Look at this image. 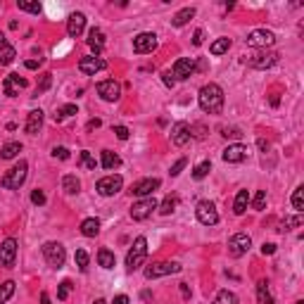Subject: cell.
Listing matches in <instances>:
<instances>
[{
	"label": "cell",
	"mask_w": 304,
	"mask_h": 304,
	"mask_svg": "<svg viewBox=\"0 0 304 304\" xmlns=\"http://www.w3.org/2000/svg\"><path fill=\"white\" fill-rule=\"evenodd\" d=\"M197 100H200L202 112H207V114H221L224 112L226 98H224V90H221L219 83H207V86H202Z\"/></svg>",
	"instance_id": "1"
},
{
	"label": "cell",
	"mask_w": 304,
	"mask_h": 304,
	"mask_svg": "<svg viewBox=\"0 0 304 304\" xmlns=\"http://www.w3.org/2000/svg\"><path fill=\"white\" fill-rule=\"evenodd\" d=\"M27 174H29V164L24 160H19L15 167L10 171H5V176L0 179V186L5 190H19L22 183L27 181Z\"/></svg>",
	"instance_id": "2"
},
{
	"label": "cell",
	"mask_w": 304,
	"mask_h": 304,
	"mask_svg": "<svg viewBox=\"0 0 304 304\" xmlns=\"http://www.w3.org/2000/svg\"><path fill=\"white\" fill-rule=\"evenodd\" d=\"M145 259H147V240H145L143 235H138L133 240V247L126 254V268L133 273V271H138V268L143 266Z\"/></svg>",
	"instance_id": "3"
},
{
	"label": "cell",
	"mask_w": 304,
	"mask_h": 304,
	"mask_svg": "<svg viewBox=\"0 0 304 304\" xmlns=\"http://www.w3.org/2000/svg\"><path fill=\"white\" fill-rule=\"evenodd\" d=\"M43 257L45 261H48V266H53V268H62L64 266V261H67V252H64V247L60 245V242H45L43 245Z\"/></svg>",
	"instance_id": "4"
},
{
	"label": "cell",
	"mask_w": 304,
	"mask_h": 304,
	"mask_svg": "<svg viewBox=\"0 0 304 304\" xmlns=\"http://www.w3.org/2000/svg\"><path fill=\"white\" fill-rule=\"evenodd\" d=\"M245 43L250 45V48H271V45L276 43V34L273 31H268V29H254L250 36L245 38Z\"/></svg>",
	"instance_id": "5"
},
{
	"label": "cell",
	"mask_w": 304,
	"mask_h": 304,
	"mask_svg": "<svg viewBox=\"0 0 304 304\" xmlns=\"http://www.w3.org/2000/svg\"><path fill=\"white\" fill-rule=\"evenodd\" d=\"M121 186H124V179H121L119 174H109V176H105V179L98 181L95 190H98L102 197H112V195H116V193L121 190Z\"/></svg>",
	"instance_id": "6"
},
{
	"label": "cell",
	"mask_w": 304,
	"mask_h": 304,
	"mask_svg": "<svg viewBox=\"0 0 304 304\" xmlns=\"http://www.w3.org/2000/svg\"><path fill=\"white\" fill-rule=\"evenodd\" d=\"M157 207H160V202H157L152 195L150 197H143L140 202H135V205L131 207V219H133V221H145V219H147V216H150L152 212L157 209Z\"/></svg>",
	"instance_id": "7"
},
{
	"label": "cell",
	"mask_w": 304,
	"mask_h": 304,
	"mask_svg": "<svg viewBox=\"0 0 304 304\" xmlns=\"http://www.w3.org/2000/svg\"><path fill=\"white\" fill-rule=\"evenodd\" d=\"M252 247V240H250V235L247 233H235L231 240H228V254L231 257H242V254H247Z\"/></svg>",
	"instance_id": "8"
},
{
	"label": "cell",
	"mask_w": 304,
	"mask_h": 304,
	"mask_svg": "<svg viewBox=\"0 0 304 304\" xmlns=\"http://www.w3.org/2000/svg\"><path fill=\"white\" fill-rule=\"evenodd\" d=\"M181 264L179 261H157L152 266L145 268V278H162V276H169V273H179Z\"/></svg>",
	"instance_id": "9"
},
{
	"label": "cell",
	"mask_w": 304,
	"mask_h": 304,
	"mask_svg": "<svg viewBox=\"0 0 304 304\" xmlns=\"http://www.w3.org/2000/svg\"><path fill=\"white\" fill-rule=\"evenodd\" d=\"M195 214H197V221L205 224V226H214L216 221H219V212H216V207L212 205L209 200H202V202L197 205Z\"/></svg>",
	"instance_id": "10"
},
{
	"label": "cell",
	"mask_w": 304,
	"mask_h": 304,
	"mask_svg": "<svg viewBox=\"0 0 304 304\" xmlns=\"http://www.w3.org/2000/svg\"><path fill=\"white\" fill-rule=\"evenodd\" d=\"M15 259H17V240L8 238V240L0 242V266L12 268L15 266Z\"/></svg>",
	"instance_id": "11"
},
{
	"label": "cell",
	"mask_w": 304,
	"mask_h": 304,
	"mask_svg": "<svg viewBox=\"0 0 304 304\" xmlns=\"http://www.w3.org/2000/svg\"><path fill=\"white\" fill-rule=\"evenodd\" d=\"M98 95L105 100V102H116V100L121 98V86H119L114 79L100 81L98 83Z\"/></svg>",
	"instance_id": "12"
},
{
	"label": "cell",
	"mask_w": 304,
	"mask_h": 304,
	"mask_svg": "<svg viewBox=\"0 0 304 304\" xmlns=\"http://www.w3.org/2000/svg\"><path fill=\"white\" fill-rule=\"evenodd\" d=\"M157 48V36L150 34V31H143L133 38V53L138 55H145V53H152Z\"/></svg>",
	"instance_id": "13"
},
{
	"label": "cell",
	"mask_w": 304,
	"mask_h": 304,
	"mask_svg": "<svg viewBox=\"0 0 304 304\" xmlns=\"http://www.w3.org/2000/svg\"><path fill=\"white\" fill-rule=\"evenodd\" d=\"M278 60H280L278 53H273V50H261V53L250 57V67H254V69H268V67H273Z\"/></svg>",
	"instance_id": "14"
},
{
	"label": "cell",
	"mask_w": 304,
	"mask_h": 304,
	"mask_svg": "<svg viewBox=\"0 0 304 304\" xmlns=\"http://www.w3.org/2000/svg\"><path fill=\"white\" fill-rule=\"evenodd\" d=\"M107 67V62L102 60V57H81L79 60V72L81 74H86V76H95L98 72H102Z\"/></svg>",
	"instance_id": "15"
},
{
	"label": "cell",
	"mask_w": 304,
	"mask_h": 304,
	"mask_svg": "<svg viewBox=\"0 0 304 304\" xmlns=\"http://www.w3.org/2000/svg\"><path fill=\"white\" fill-rule=\"evenodd\" d=\"M171 74H174V79H181V81L190 79V76L195 74V60H193V57H181V60H176Z\"/></svg>",
	"instance_id": "16"
},
{
	"label": "cell",
	"mask_w": 304,
	"mask_h": 304,
	"mask_svg": "<svg viewBox=\"0 0 304 304\" xmlns=\"http://www.w3.org/2000/svg\"><path fill=\"white\" fill-rule=\"evenodd\" d=\"M162 186V181L160 179H143V181H138V183H133L131 186V195L135 197H150L155 190Z\"/></svg>",
	"instance_id": "17"
},
{
	"label": "cell",
	"mask_w": 304,
	"mask_h": 304,
	"mask_svg": "<svg viewBox=\"0 0 304 304\" xmlns=\"http://www.w3.org/2000/svg\"><path fill=\"white\" fill-rule=\"evenodd\" d=\"M247 155H250L247 145L233 143V145H228V147L224 150V162H228V164H238V162H245V160H247Z\"/></svg>",
	"instance_id": "18"
},
{
	"label": "cell",
	"mask_w": 304,
	"mask_h": 304,
	"mask_svg": "<svg viewBox=\"0 0 304 304\" xmlns=\"http://www.w3.org/2000/svg\"><path fill=\"white\" fill-rule=\"evenodd\" d=\"M29 83L27 79H19V74H8L5 79H3V93L10 95V98H15L22 88H27Z\"/></svg>",
	"instance_id": "19"
},
{
	"label": "cell",
	"mask_w": 304,
	"mask_h": 304,
	"mask_svg": "<svg viewBox=\"0 0 304 304\" xmlns=\"http://www.w3.org/2000/svg\"><path fill=\"white\" fill-rule=\"evenodd\" d=\"M188 140H190V124H186V121L174 124V128H171V143L183 147Z\"/></svg>",
	"instance_id": "20"
},
{
	"label": "cell",
	"mask_w": 304,
	"mask_h": 304,
	"mask_svg": "<svg viewBox=\"0 0 304 304\" xmlns=\"http://www.w3.org/2000/svg\"><path fill=\"white\" fill-rule=\"evenodd\" d=\"M83 29H86V15L83 12H74L69 22H67V34L72 38H79L83 34Z\"/></svg>",
	"instance_id": "21"
},
{
	"label": "cell",
	"mask_w": 304,
	"mask_h": 304,
	"mask_svg": "<svg viewBox=\"0 0 304 304\" xmlns=\"http://www.w3.org/2000/svg\"><path fill=\"white\" fill-rule=\"evenodd\" d=\"M105 34H102V29H98V27H93L88 31V45H90V50L95 53V57H98L102 50H105Z\"/></svg>",
	"instance_id": "22"
},
{
	"label": "cell",
	"mask_w": 304,
	"mask_h": 304,
	"mask_svg": "<svg viewBox=\"0 0 304 304\" xmlns=\"http://www.w3.org/2000/svg\"><path fill=\"white\" fill-rule=\"evenodd\" d=\"M41 126H43V112L41 109H34V112H29L27 116V133L29 135H36L38 131H41Z\"/></svg>",
	"instance_id": "23"
},
{
	"label": "cell",
	"mask_w": 304,
	"mask_h": 304,
	"mask_svg": "<svg viewBox=\"0 0 304 304\" xmlns=\"http://www.w3.org/2000/svg\"><path fill=\"white\" fill-rule=\"evenodd\" d=\"M15 57H17L15 48L8 43V38L0 34V64H3V67H5V64H12L15 62Z\"/></svg>",
	"instance_id": "24"
},
{
	"label": "cell",
	"mask_w": 304,
	"mask_h": 304,
	"mask_svg": "<svg viewBox=\"0 0 304 304\" xmlns=\"http://www.w3.org/2000/svg\"><path fill=\"white\" fill-rule=\"evenodd\" d=\"M193 17H195V8H183V10H179V12L174 15L171 24H174V27H186Z\"/></svg>",
	"instance_id": "25"
},
{
	"label": "cell",
	"mask_w": 304,
	"mask_h": 304,
	"mask_svg": "<svg viewBox=\"0 0 304 304\" xmlns=\"http://www.w3.org/2000/svg\"><path fill=\"white\" fill-rule=\"evenodd\" d=\"M257 302L259 304H276V299H273V295H271V290H268L266 280H259V283H257Z\"/></svg>",
	"instance_id": "26"
},
{
	"label": "cell",
	"mask_w": 304,
	"mask_h": 304,
	"mask_svg": "<svg viewBox=\"0 0 304 304\" xmlns=\"http://www.w3.org/2000/svg\"><path fill=\"white\" fill-rule=\"evenodd\" d=\"M247 205H250V193H247V190H238V195H235V202H233V212H235L238 216L245 214Z\"/></svg>",
	"instance_id": "27"
},
{
	"label": "cell",
	"mask_w": 304,
	"mask_h": 304,
	"mask_svg": "<svg viewBox=\"0 0 304 304\" xmlns=\"http://www.w3.org/2000/svg\"><path fill=\"white\" fill-rule=\"evenodd\" d=\"M62 188H64L67 195H76V193L81 190V181L76 179L74 174H67V176L62 179Z\"/></svg>",
	"instance_id": "28"
},
{
	"label": "cell",
	"mask_w": 304,
	"mask_h": 304,
	"mask_svg": "<svg viewBox=\"0 0 304 304\" xmlns=\"http://www.w3.org/2000/svg\"><path fill=\"white\" fill-rule=\"evenodd\" d=\"M176 207H179V195H167L164 200H162V205L157 207V209H160V214L169 216L171 212H176Z\"/></svg>",
	"instance_id": "29"
},
{
	"label": "cell",
	"mask_w": 304,
	"mask_h": 304,
	"mask_svg": "<svg viewBox=\"0 0 304 304\" xmlns=\"http://www.w3.org/2000/svg\"><path fill=\"white\" fill-rule=\"evenodd\" d=\"M19 152H22V143L12 140V143H5L0 147V157H3V160H15Z\"/></svg>",
	"instance_id": "30"
},
{
	"label": "cell",
	"mask_w": 304,
	"mask_h": 304,
	"mask_svg": "<svg viewBox=\"0 0 304 304\" xmlns=\"http://www.w3.org/2000/svg\"><path fill=\"white\" fill-rule=\"evenodd\" d=\"M100 164H102L105 169H116V167L121 164V157L112 150H102V160H100Z\"/></svg>",
	"instance_id": "31"
},
{
	"label": "cell",
	"mask_w": 304,
	"mask_h": 304,
	"mask_svg": "<svg viewBox=\"0 0 304 304\" xmlns=\"http://www.w3.org/2000/svg\"><path fill=\"white\" fill-rule=\"evenodd\" d=\"M98 264L102 268H114L116 259H114V254H112L107 247H100V250H98Z\"/></svg>",
	"instance_id": "32"
},
{
	"label": "cell",
	"mask_w": 304,
	"mask_h": 304,
	"mask_svg": "<svg viewBox=\"0 0 304 304\" xmlns=\"http://www.w3.org/2000/svg\"><path fill=\"white\" fill-rule=\"evenodd\" d=\"M81 233H83L86 238H95L100 233V221L98 219H86V221L81 224Z\"/></svg>",
	"instance_id": "33"
},
{
	"label": "cell",
	"mask_w": 304,
	"mask_h": 304,
	"mask_svg": "<svg viewBox=\"0 0 304 304\" xmlns=\"http://www.w3.org/2000/svg\"><path fill=\"white\" fill-rule=\"evenodd\" d=\"M228 48H231V38H216L214 43L209 45V53L212 55H224V53H228Z\"/></svg>",
	"instance_id": "34"
},
{
	"label": "cell",
	"mask_w": 304,
	"mask_h": 304,
	"mask_svg": "<svg viewBox=\"0 0 304 304\" xmlns=\"http://www.w3.org/2000/svg\"><path fill=\"white\" fill-rule=\"evenodd\" d=\"M212 304H240V299H238V295L231 292V290H221Z\"/></svg>",
	"instance_id": "35"
},
{
	"label": "cell",
	"mask_w": 304,
	"mask_h": 304,
	"mask_svg": "<svg viewBox=\"0 0 304 304\" xmlns=\"http://www.w3.org/2000/svg\"><path fill=\"white\" fill-rule=\"evenodd\" d=\"M297 226H302V214L287 216V219H283V221H280V228H278V231H280V233H287V231H292V228H297Z\"/></svg>",
	"instance_id": "36"
},
{
	"label": "cell",
	"mask_w": 304,
	"mask_h": 304,
	"mask_svg": "<svg viewBox=\"0 0 304 304\" xmlns=\"http://www.w3.org/2000/svg\"><path fill=\"white\" fill-rule=\"evenodd\" d=\"M79 167H83V169H95V167H98V162H95V157H93L88 150H83L79 155Z\"/></svg>",
	"instance_id": "37"
},
{
	"label": "cell",
	"mask_w": 304,
	"mask_h": 304,
	"mask_svg": "<svg viewBox=\"0 0 304 304\" xmlns=\"http://www.w3.org/2000/svg\"><path fill=\"white\" fill-rule=\"evenodd\" d=\"M12 295H15V280H5L0 285V304H5Z\"/></svg>",
	"instance_id": "38"
},
{
	"label": "cell",
	"mask_w": 304,
	"mask_h": 304,
	"mask_svg": "<svg viewBox=\"0 0 304 304\" xmlns=\"http://www.w3.org/2000/svg\"><path fill=\"white\" fill-rule=\"evenodd\" d=\"M292 207H295L297 214H302V212H304V188H302V186H297V188H295V195H292Z\"/></svg>",
	"instance_id": "39"
},
{
	"label": "cell",
	"mask_w": 304,
	"mask_h": 304,
	"mask_svg": "<svg viewBox=\"0 0 304 304\" xmlns=\"http://www.w3.org/2000/svg\"><path fill=\"white\" fill-rule=\"evenodd\" d=\"M76 112H79V109H76V105H72V102H69V105H64V107L57 109V112L53 114V119H55V121H62L64 116H72V114H76Z\"/></svg>",
	"instance_id": "40"
},
{
	"label": "cell",
	"mask_w": 304,
	"mask_h": 304,
	"mask_svg": "<svg viewBox=\"0 0 304 304\" xmlns=\"http://www.w3.org/2000/svg\"><path fill=\"white\" fill-rule=\"evenodd\" d=\"M72 280H69V278H64L62 283H60V287H57V299H60V302H64V299H67V297H69V292H72Z\"/></svg>",
	"instance_id": "41"
},
{
	"label": "cell",
	"mask_w": 304,
	"mask_h": 304,
	"mask_svg": "<svg viewBox=\"0 0 304 304\" xmlns=\"http://www.w3.org/2000/svg\"><path fill=\"white\" fill-rule=\"evenodd\" d=\"M212 171V162L207 160V162H202V164H197L195 167V171H193V179H197V181H202Z\"/></svg>",
	"instance_id": "42"
},
{
	"label": "cell",
	"mask_w": 304,
	"mask_h": 304,
	"mask_svg": "<svg viewBox=\"0 0 304 304\" xmlns=\"http://www.w3.org/2000/svg\"><path fill=\"white\" fill-rule=\"evenodd\" d=\"M17 8L22 12H31V15H41V5L38 3H29V0H17Z\"/></svg>",
	"instance_id": "43"
},
{
	"label": "cell",
	"mask_w": 304,
	"mask_h": 304,
	"mask_svg": "<svg viewBox=\"0 0 304 304\" xmlns=\"http://www.w3.org/2000/svg\"><path fill=\"white\" fill-rule=\"evenodd\" d=\"M252 207H254L257 212H261V209L266 207V190H257V193H254V197H252Z\"/></svg>",
	"instance_id": "44"
},
{
	"label": "cell",
	"mask_w": 304,
	"mask_h": 304,
	"mask_svg": "<svg viewBox=\"0 0 304 304\" xmlns=\"http://www.w3.org/2000/svg\"><path fill=\"white\" fill-rule=\"evenodd\" d=\"M74 259H76V266H79L81 271H88V252L86 250H76Z\"/></svg>",
	"instance_id": "45"
},
{
	"label": "cell",
	"mask_w": 304,
	"mask_h": 304,
	"mask_svg": "<svg viewBox=\"0 0 304 304\" xmlns=\"http://www.w3.org/2000/svg\"><path fill=\"white\" fill-rule=\"evenodd\" d=\"M50 83H53V74H43V76H41V81H38V86H36V95L45 93V90L50 88Z\"/></svg>",
	"instance_id": "46"
},
{
	"label": "cell",
	"mask_w": 304,
	"mask_h": 304,
	"mask_svg": "<svg viewBox=\"0 0 304 304\" xmlns=\"http://www.w3.org/2000/svg\"><path fill=\"white\" fill-rule=\"evenodd\" d=\"M31 202H34V205H45V193L43 190H34V193H31Z\"/></svg>",
	"instance_id": "47"
},
{
	"label": "cell",
	"mask_w": 304,
	"mask_h": 304,
	"mask_svg": "<svg viewBox=\"0 0 304 304\" xmlns=\"http://www.w3.org/2000/svg\"><path fill=\"white\" fill-rule=\"evenodd\" d=\"M186 164H188V160H186V157H181V160L176 162L174 167H171V176H179L181 171H183V167H186Z\"/></svg>",
	"instance_id": "48"
},
{
	"label": "cell",
	"mask_w": 304,
	"mask_h": 304,
	"mask_svg": "<svg viewBox=\"0 0 304 304\" xmlns=\"http://www.w3.org/2000/svg\"><path fill=\"white\" fill-rule=\"evenodd\" d=\"M114 133L119 140H128V135H131V131L126 128V126H114Z\"/></svg>",
	"instance_id": "49"
},
{
	"label": "cell",
	"mask_w": 304,
	"mask_h": 304,
	"mask_svg": "<svg viewBox=\"0 0 304 304\" xmlns=\"http://www.w3.org/2000/svg\"><path fill=\"white\" fill-rule=\"evenodd\" d=\"M53 155L57 157V160H69V150L62 147V145H60V147H53Z\"/></svg>",
	"instance_id": "50"
},
{
	"label": "cell",
	"mask_w": 304,
	"mask_h": 304,
	"mask_svg": "<svg viewBox=\"0 0 304 304\" xmlns=\"http://www.w3.org/2000/svg\"><path fill=\"white\" fill-rule=\"evenodd\" d=\"M202 41H205V31L197 29L195 34H193V45H202Z\"/></svg>",
	"instance_id": "51"
},
{
	"label": "cell",
	"mask_w": 304,
	"mask_h": 304,
	"mask_svg": "<svg viewBox=\"0 0 304 304\" xmlns=\"http://www.w3.org/2000/svg\"><path fill=\"white\" fill-rule=\"evenodd\" d=\"M273 252H276V245H273V242H264V245H261V254H264V257H266V254H273Z\"/></svg>",
	"instance_id": "52"
},
{
	"label": "cell",
	"mask_w": 304,
	"mask_h": 304,
	"mask_svg": "<svg viewBox=\"0 0 304 304\" xmlns=\"http://www.w3.org/2000/svg\"><path fill=\"white\" fill-rule=\"evenodd\" d=\"M162 76H164V83H167L169 88H174V83H176V79H174V74H171V72H164Z\"/></svg>",
	"instance_id": "53"
},
{
	"label": "cell",
	"mask_w": 304,
	"mask_h": 304,
	"mask_svg": "<svg viewBox=\"0 0 304 304\" xmlns=\"http://www.w3.org/2000/svg\"><path fill=\"white\" fill-rule=\"evenodd\" d=\"M224 135L226 138H240V131H238V128H224Z\"/></svg>",
	"instance_id": "54"
},
{
	"label": "cell",
	"mask_w": 304,
	"mask_h": 304,
	"mask_svg": "<svg viewBox=\"0 0 304 304\" xmlns=\"http://www.w3.org/2000/svg\"><path fill=\"white\" fill-rule=\"evenodd\" d=\"M128 302H131V299H128L126 295H116V297H114V302H112V304H128Z\"/></svg>",
	"instance_id": "55"
},
{
	"label": "cell",
	"mask_w": 304,
	"mask_h": 304,
	"mask_svg": "<svg viewBox=\"0 0 304 304\" xmlns=\"http://www.w3.org/2000/svg\"><path fill=\"white\" fill-rule=\"evenodd\" d=\"M100 124H102L100 119H90V121H88V131H93V128H100Z\"/></svg>",
	"instance_id": "56"
},
{
	"label": "cell",
	"mask_w": 304,
	"mask_h": 304,
	"mask_svg": "<svg viewBox=\"0 0 304 304\" xmlns=\"http://www.w3.org/2000/svg\"><path fill=\"white\" fill-rule=\"evenodd\" d=\"M24 67H27V69H38V62H36V60H27Z\"/></svg>",
	"instance_id": "57"
},
{
	"label": "cell",
	"mask_w": 304,
	"mask_h": 304,
	"mask_svg": "<svg viewBox=\"0 0 304 304\" xmlns=\"http://www.w3.org/2000/svg\"><path fill=\"white\" fill-rule=\"evenodd\" d=\"M41 304H53V302H50V295H48V292H41Z\"/></svg>",
	"instance_id": "58"
},
{
	"label": "cell",
	"mask_w": 304,
	"mask_h": 304,
	"mask_svg": "<svg viewBox=\"0 0 304 304\" xmlns=\"http://www.w3.org/2000/svg\"><path fill=\"white\" fill-rule=\"evenodd\" d=\"M181 292H183V297H186V299L190 297V290H188V285H186V283H181Z\"/></svg>",
	"instance_id": "59"
},
{
	"label": "cell",
	"mask_w": 304,
	"mask_h": 304,
	"mask_svg": "<svg viewBox=\"0 0 304 304\" xmlns=\"http://www.w3.org/2000/svg\"><path fill=\"white\" fill-rule=\"evenodd\" d=\"M259 147H261L264 152H266V150H268V143H266V140H259Z\"/></svg>",
	"instance_id": "60"
},
{
	"label": "cell",
	"mask_w": 304,
	"mask_h": 304,
	"mask_svg": "<svg viewBox=\"0 0 304 304\" xmlns=\"http://www.w3.org/2000/svg\"><path fill=\"white\" fill-rule=\"evenodd\" d=\"M93 304H107V302H105V299H95V302H93Z\"/></svg>",
	"instance_id": "61"
}]
</instances>
